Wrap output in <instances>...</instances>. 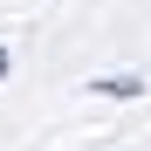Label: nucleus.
Listing matches in <instances>:
<instances>
[{
  "label": "nucleus",
  "instance_id": "1",
  "mask_svg": "<svg viewBox=\"0 0 151 151\" xmlns=\"http://www.w3.org/2000/svg\"><path fill=\"white\" fill-rule=\"evenodd\" d=\"M89 89H96V96H137L144 83H137V76H103V83H89Z\"/></svg>",
  "mask_w": 151,
  "mask_h": 151
},
{
  "label": "nucleus",
  "instance_id": "2",
  "mask_svg": "<svg viewBox=\"0 0 151 151\" xmlns=\"http://www.w3.org/2000/svg\"><path fill=\"white\" fill-rule=\"evenodd\" d=\"M0 76H7V48H0Z\"/></svg>",
  "mask_w": 151,
  "mask_h": 151
}]
</instances>
